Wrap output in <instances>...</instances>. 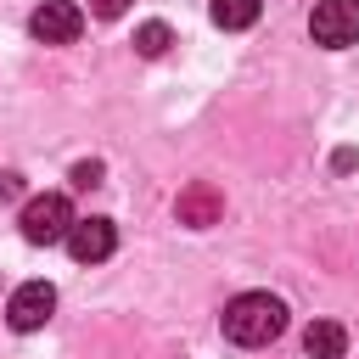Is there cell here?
<instances>
[{
  "instance_id": "6da1fadb",
  "label": "cell",
  "mask_w": 359,
  "mask_h": 359,
  "mask_svg": "<svg viewBox=\"0 0 359 359\" xmlns=\"http://www.w3.org/2000/svg\"><path fill=\"white\" fill-rule=\"evenodd\" d=\"M286 331V303L275 297V292H241V297H230V309H224V337L236 342V348H264V342H275Z\"/></svg>"
},
{
  "instance_id": "7a4b0ae2",
  "label": "cell",
  "mask_w": 359,
  "mask_h": 359,
  "mask_svg": "<svg viewBox=\"0 0 359 359\" xmlns=\"http://www.w3.org/2000/svg\"><path fill=\"white\" fill-rule=\"evenodd\" d=\"M22 241H34V247H50V241H67V230H73V202L62 196V191H45V196H28L22 202Z\"/></svg>"
},
{
  "instance_id": "3957f363",
  "label": "cell",
  "mask_w": 359,
  "mask_h": 359,
  "mask_svg": "<svg viewBox=\"0 0 359 359\" xmlns=\"http://www.w3.org/2000/svg\"><path fill=\"white\" fill-rule=\"evenodd\" d=\"M309 34H314V45H325V50L359 45V0H320L314 17H309Z\"/></svg>"
},
{
  "instance_id": "277c9868",
  "label": "cell",
  "mask_w": 359,
  "mask_h": 359,
  "mask_svg": "<svg viewBox=\"0 0 359 359\" xmlns=\"http://www.w3.org/2000/svg\"><path fill=\"white\" fill-rule=\"evenodd\" d=\"M28 34H34L39 45H73V39L84 34V11H79L73 0H45V6L28 17Z\"/></svg>"
},
{
  "instance_id": "5b68a950",
  "label": "cell",
  "mask_w": 359,
  "mask_h": 359,
  "mask_svg": "<svg viewBox=\"0 0 359 359\" xmlns=\"http://www.w3.org/2000/svg\"><path fill=\"white\" fill-rule=\"evenodd\" d=\"M50 314H56V286H50V280H22V286L11 292V303H6L11 331H39Z\"/></svg>"
},
{
  "instance_id": "8992f818",
  "label": "cell",
  "mask_w": 359,
  "mask_h": 359,
  "mask_svg": "<svg viewBox=\"0 0 359 359\" xmlns=\"http://www.w3.org/2000/svg\"><path fill=\"white\" fill-rule=\"evenodd\" d=\"M112 247H118V224H112V219H73L67 252H73L79 264H101V258H112Z\"/></svg>"
},
{
  "instance_id": "52a82bcc",
  "label": "cell",
  "mask_w": 359,
  "mask_h": 359,
  "mask_svg": "<svg viewBox=\"0 0 359 359\" xmlns=\"http://www.w3.org/2000/svg\"><path fill=\"white\" fill-rule=\"evenodd\" d=\"M174 213H180V224H191V230H208V224H219V213H224V196L213 191V185H185L180 191V202H174Z\"/></svg>"
},
{
  "instance_id": "ba28073f",
  "label": "cell",
  "mask_w": 359,
  "mask_h": 359,
  "mask_svg": "<svg viewBox=\"0 0 359 359\" xmlns=\"http://www.w3.org/2000/svg\"><path fill=\"white\" fill-rule=\"evenodd\" d=\"M303 353H309V359H342V353H348V331H342L337 320H314V325L303 331Z\"/></svg>"
},
{
  "instance_id": "9c48e42d",
  "label": "cell",
  "mask_w": 359,
  "mask_h": 359,
  "mask_svg": "<svg viewBox=\"0 0 359 359\" xmlns=\"http://www.w3.org/2000/svg\"><path fill=\"white\" fill-rule=\"evenodd\" d=\"M213 22L219 28H252L258 22V0H213Z\"/></svg>"
},
{
  "instance_id": "30bf717a",
  "label": "cell",
  "mask_w": 359,
  "mask_h": 359,
  "mask_svg": "<svg viewBox=\"0 0 359 359\" xmlns=\"http://www.w3.org/2000/svg\"><path fill=\"white\" fill-rule=\"evenodd\" d=\"M168 45H174L168 22H140V28H135V50H140V56H163Z\"/></svg>"
},
{
  "instance_id": "8fae6325",
  "label": "cell",
  "mask_w": 359,
  "mask_h": 359,
  "mask_svg": "<svg viewBox=\"0 0 359 359\" xmlns=\"http://www.w3.org/2000/svg\"><path fill=\"white\" fill-rule=\"evenodd\" d=\"M73 185H101V163H73Z\"/></svg>"
},
{
  "instance_id": "7c38bea8",
  "label": "cell",
  "mask_w": 359,
  "mask_h": 359,
  "mask_svg": "<svg viewBox=\"0 0 359 359\" xmlns=\"http://www.w3.org/2000/svg\"><path fill=\"white\" fill-rule=\"evenodd\" d=\"M90 11H95V17H123L129 0H90Z\"/></svg>"
},
{
  "instance_id": "4fadbf2b",
  "label": "cell",
  "mask_w": 359,
  "mask_h": 359,
  "mask_svg": "<svg viewBox=\"0 0 359 359\" xmlns=\"http://www.w3.org/2000/svg\"><path fill=\"white\" fill-rule=\"evenodd\" d=\"M22 191V174H0V196H17Z\"/></svg>"
}]
</instances>
